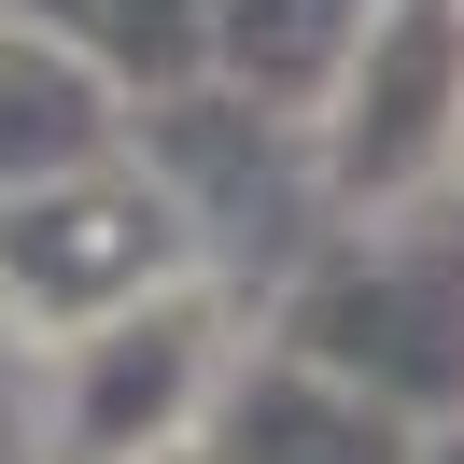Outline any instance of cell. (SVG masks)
<instances>
[{"mask_svg":"<svg viewBox=\"0 0 464 464\" xmlns=\"http://www.w3.org/2000/svg\"><path fill=\"white\" fill-rule=\"evenodd\" d=\"M267 352L394 408L408 436H464V211L324 226L267 295Z\"/></svg>","mask_w":464,"mask_h":464,"instance_id":"1","label":"cell"},{"mask_svg":"<svg viewBox=\"0 0 464 464\" xmlns=\"http://www.w3.org/2000/svg\"><path fill=\"white\" fill-rule=\"evenodd\" d=\"M183 282H211V254H198V211L169 198V169L141 141L85 155V169L29 183L0 211V338L14 352H71L99 324L183 295Z\"/></svg>","mask_w":464,"mask_h":464,"instance_id":"2","label":"cell"},{"mask_svg":"<svg viewBox=\"0 0 464 464\" xmlns=\"http://www.w3.org/2000/svg\"><path fill=\"white\" fill-rule=\"evenodd\" d=\"M239 366H254V338H239L226 282L155 295V310L43 352V464H198Z\"/></svg>","mask_w":464,"mask_h":464,"instance_id":"3","label":"cell"},{"mask_svg":"<svg viewBox=\"0 0 464 464\" xmlns=\"http://www.w3.org/2000/svg\"><path fill=\"white\" fill-rule=\"evenodd\" d=\"M310 155H324L338 226L450 198V155H464V0H380V29L352 43L338 99L310 113Z\"/></svg>","mask_w":464,"mask_h":464,"instance_id":"4","label":"cell"},{"mask_svg":"<svg viewBox=\"0 0 464 464\" xmlns=\"http://www.w3.org/2000/svg\"><path fill=\"white\" fill-rule=\"evenodd\" d=\"M141 155L169 169V198L198 211V254L211 282H226V254L254 239V254H310V226H338V198H324V155L295 113H254V99L198 85V99H155L141 113Z\"/></svg>","mask_w":464,"mask_h":464,"instance_id":"5","label":"cell"},{"mask_svg":"<svg viewBox=\"0 0 464 464\" xmlns=\"http://www.w3.org/2000/svg\"><path fill=\"white\" fill-rule=\"evenodd\" d=\"M422 450H436V436H408L394 408H366V394H338V380L254 352L198 464H422Z\"/></svg>","mask_w":464,"mask_h":464,"instance_id":"6","label":"cell"},{"mask_svg":"<svg viewBox=\"0 0 464 464\" xmlns=\"http://www.w3.org/2000/svg\"><path fill=\"white\" fill-rule=\"evenodd\" d=\"M127 141H141V113H127L71 43H43V29L0 14V211L29 198V183L85 169V155H127Z\"/></svg>","mask_w":464,"mask_h":464,"instance_id":"7","label":"cell"},{"mask_svg":"<svg viewBox=\"0 0 464 464\" xmlns=\"http://www.w3.org/2000/svg\"><path fill=\"white\" fill-rule=\"evenodd\" d=\"M366 29H380V0H211V85L310 127Z\"/></svg>","mask_w":464,"mask_h":464,"instance_id":"8","label":"cell"},{"mask_svg":"<svg viewBox=\"0 0 464 464\" xmlns=\"http://www.w3.org/2000/svg\"><path fill=\"white\" fill-rule=\"evenodd\" d=\"M0 14H14V29H43V43H71V57L127 99V113L211 85V0H0Z\"/></svg>","mask_w":464,"mask_h":464,"instance_id":"9","label":"cell"},{"mask_svg":"<svg viewBox=\"0 0 464 464\" xmlns=\"http://www.w3.org/2000/svg\"><path fill=\"white\" fill-rule=\"evenodd\" d=\"M422 464H464V436H436V450H422Z\"/></svg>","mask_w":464,"mask_h":464,"instance_id":"10","label":"cell"},{"mask_svg":"<svg viewBox=\"0 0 464 464\" xmlns=\"http://www.w3.org/2000/svg\"><path fill=\"white\" fill-rule=\"evenodd\" d=\"M450 211H464V155H450Z\"/></svg>","mask_w":464,"mask_h":464,"instance_id":"11","label":"cell"}]
</instances>
